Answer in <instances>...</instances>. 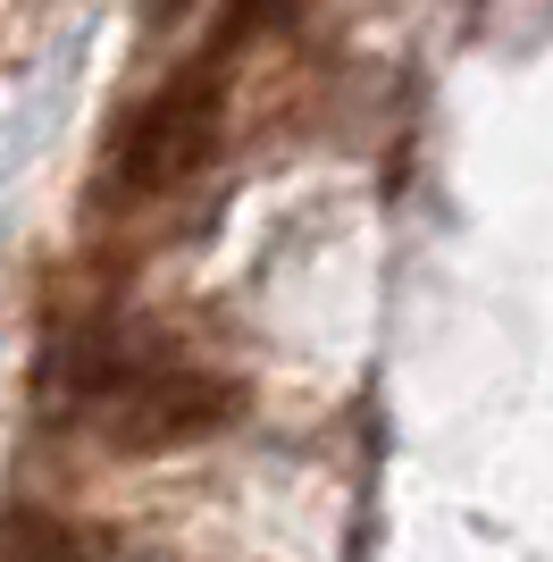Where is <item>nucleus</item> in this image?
<instances>
[{
  "label": "nucleus",
  "mask_w": 553,
  "mask_h": 562,
  "mask_svg": "<svg viewBox=\"0 0 553 562\" xmlns=\"http://www.w3.org/2000/svg\"><path fill=\"white\" fill-rule=\"evenodd\" d=\"M101 437L117 453H184L244 420V378L193 370V361H135L101 378Z\"/></svg>",
  "instance_id": "1"
},
{
  "label": "nucleus",
  "mask_w": 553,
  "mask_h": 562,
  "mask_svg": "<svg viewBox=\"0 0 553 562\" xmlns=\"http://www.w3.org/2000/svg\"><path fill=\"white\" fill-rule=\"evenodd\" d=\"M227 135V68L193 59L143 101L110 143V186L117 193H177L184 177H202V160Z\"/></svg>",
  "instance_id": "2"
},
{
  "label": "nucleus",
  "mask_w": 553,
  "mask_h": 562,
  "mask_svg": "<svg viewBox=\"0 0 553 562\" xmlns=\"http://www.w3.org/2000/svg\"><path fill=\"white\" fill-rule=\"evenodd\" d=\"M0 562H101V546H92V529H76L59 513H9L0 520Z\"/></svg>",
  "instance_id": "3"
}]
</instances>
